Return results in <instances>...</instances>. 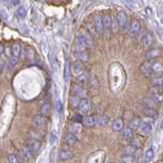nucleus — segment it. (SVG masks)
<instances>
[{"mask_svg":"<svg viewBox=\"0 0 163 163\" xmlns=\"http://www.w3.org/2000/svg\"><path fill=\"white\" fill-rule=\"evenodd\" d=\"M55 108H56V111L58 114H61L63 112V104L60 100H57L56 104H55Z\"/></svg>","mask_w":163,"mask_h":163,"instance_id":"obj_41","label":"nucleus"},{"mask_svg":"<svg viewBox=\"0 0 163 163\" xmlns=\"http://www.w3.org/2000/svg\"><path fill=\"white\" fill-rule=\"evenodd\" d=\"M26 14H27V12H26L25 7L19 6L16 9V16H19V17H20V19H24V17H26Z\"/></svg>","mask_w":163,"mask_h":163,"instance_id":"obj_38","label":"nucleus"},{"mask_svg":"<svg viewBox=\"0 0 163 163\" xmlns=\"http://www.w3.org/2000/svg\"><path fill=\"white\" fill-rule=\"evenodd\" d=\"M126 3L132 9H137L138 8V2L136 0H126Z\"/></svg>","mask_w":163,"mask_h":163,"instance_id":"obj_39","label":"nucleus"},{"mask_svg":"<svg viewBox=\"0 0 163 163\" xmlns=\"http://www.w3.org/2000/svg\"><path fill=\"white\" fill-rule=\"evenodd\" d=\"M58 139V133L57 130H53L52 132L50 133V137H49V143L50 145H54V143L56 142V140Z\"/></svg>","mask_w":163,"mask_h":163,"instance_id":"obj_32","label":"nucleus"},{"mask_svg":"<svg viewBox=\"0 0 163 163\" xmlns=\"http://www.w3.org/2000/svg\"><path fill=\"white\" fill-rule=\"evenodd\" d=\"M144 104L146 105V107H149V108H154V106H155L157 103L153 100L152 98H145L144 99Z\"/></svg>","mask_w":163,"mask_h":163,"instance_id":"obj_35","label":"nucleus"},{"mask_svg":"<svg viewBox=\"0 0 163 163\" xmlns=\"http://www.w3.org/2000/svg\"><path fill=\"white\" fill-rule=\"evenodd\" d=\"M78 103H80V99H78V96H75V97H71V107H78Z\"/></svg>","mask_w":163,"mask_h":163,"instance_id":"obj_42","label":"nucleus"},{"mask_svg":"<svg viewBox=\"0 0 163 163\" xmlns=\"http://www.w3.org/2000/svg\"><path fill=\"white\" fill-rule=\"evenodd\" d=\"M96 124L99 127H107L109 124V117L107 115H100L96 118Z\"/></svg>","mask_w":163,"mask_h":163,"instance_id":"obj_15","label":"nucleus"},{"mask_svg":"<svg viewBox=\"0 0 163 163\" xmlns=\"http://www.w3.org/2000/svg\"><path fill=\"white\" fill-rule=\"evenodd\" d=\"M16 61H17L16 58L11 57L10 59H9V61H8V66H10V68H13V66L16 64Z\"/></svg>","mask_w":163,"mask_h":163,"instance_id":"obj_45","label":"nucleus"},{"mask_svg":"<svg viewBox=\"0 0 163 163\" xmlns=\"http://www.w3.org/2000/svg\"><path fill=\"white\" fill-rule=\"evenodd\" d=\"M11 3H12L13 5H19V0H11Z\"/></svg>","mask_w":163,"mask_h":163,"instance_id":"obj_46","label":"nucleus"},{"mask_svg":"<svg viewBox=\"0 0 163 163\" xmlns=\"http://www.w3.org/2000/svg\"><path fill=\"white\" fill-rule=\"evenodd\" d=\"M65 143L68 145V146H75L78 143V138L75 134L69 133L65 136Z\"/></svg>","mask_w":163,"mask_h":163,"instance_id":"obj_16","label":"nucleus"},{"mask_svg":"<svg viewBox=\"0 0 163 163\" xmlns=\"http://www.w3.org/2000/svg\"><path fill=\"white\" fill-rule=\"evenodd\" d=\"M78 108L82 114H89L92 110V103L87 98H83L82 100H80Z\"/></svg>","mask_w":163,"mask_h":163,"instance_id":"obj_4","label":"nucleus"},{"mask_svg":"<svg viewBox=\"0 0 163 163\" xmlns=\"http://www.w3.org/2000/svg\"><path fill=\"white\" fill-rule=\"evenodd\" d=\"M49 62H50V66L52 68V69L54 71H57L58 68H59V64H58L57 57L54 52H50L49 53Z\"/></svg>","mask_w":163,"mask_h":163,"instance_id":"obj_13","label":"nucleus"},{"mask_svg":"<svg viewBox=\"0 0 163 163\" xmlns=\"http://www.w3.org/2000/svg\"><path fill=\"white\" fill-rule=\"evenodd\" d=\"M78 82L82 84H85L89 81V75L87 74L86 71H84L83 74H81L80 75H78Z\"/></svg>","mask_w":163,"mask_h":163,"instance_id":"obj_36","label":"nucleus"},{"mask_svg":"<svg viewBox=\"0 0 163 163\" xmlns=\"http://www.w3.org/2000/svg\"><path fill=\"white\" fill-rule=\"evenodd\" d=\"M82 122L85 127H94L96 126V117H94V116H85L82 119Z\"/></svg>","mask_w":163,"mask_h":163,"instance_id":"obj_19","label":"nucleus"},{"mask_svg":"<svg viewBox=\"0 0 163 163\" xmlns=\"http://www.w3.org/2000/svg\"><path fill=\"white\" fill-rule=\"evenodd\" d=\"M71 71L75 75H80L81 74H83V72L85 71V66L83 65L82 61H77V62H75L74 64H72Z\"/></svg>","mask_w":163,"mask_h":163,"instance_id":"obj_11","label":"nucleus"},{"mask_svg":"<svg viewBox=\"0 0 163 163\" xmlns=\"http://www.w3.org/2000/svg\"><path fill=\"white\" fill-rule=\"evenodd\" d=\"M144 113L146 114V116H150V117H155L157 116V112L154 108H149V107H146L144 110Z\"/></svg>","mask_w":163,"mask_h":163,"instance_id":"obj_33","label":"nucleus"},{"mask_svg":"<svg viewBox=\"0 0 163 163\" xmlns=\"http://www.w3.org/2000/svg\"><path fill=\"white\" fill-rule=\"evenodd\" d=\"M105 159V152L104 151H96L88 157L87 163H103Z\"/></svg>","mask_w":163,"mask_h":163,"instance_id":"obj_3","label":"nucleus"},{"mask_svg":"<svg viewBox=\"0 0 163 163\" xmlns=\"http://www.w3.org/2000/svg\"><path fill=\"white\" fill-rule=\"evenodd\" d=\"M71 78V65H69V62L66 61L65 66H64V82L68 83Z\"/></svg>","mask_w":163,"mask_h":163,"instance_id":"obj_31","label":"nucleus"},{"mask_svg":"<svg viewBox=\"0 0 163 163\" xmlns=\"http://www.w3.org/2000/svg\"><path fill=\"white\" fill-rule=\"evenodd\" d=\"M102 24H103L104 29H110L112 26V19L111 16H108V14H105V16H102Z\"/></svg>","mask_w":163,"mask_h":163,"instance_id":"obj_25","label":"nucleus"},{"mask_svg":"<svg viewBox=\"0 0 163 163\" xmlns=\"http://www.w3.org/2000/svg\"><path fill=\"white\" fill-rule=\"evenodd\" d=\"M152 69H153V75H161L163 71L162 64L160 62H152Z\"/></svg>","mask_w":163,"mask_h":163,"instance_id":"obj_28","label":"nucleus"},{"mask_svg":"<svg viewBox=\"0 0 163 163\" xmlns=\"http://www.w3.org/2000/svg\"><path fill=\"white\" fill-rule=\"evenodd\" d=\"M82 119H83V117H82L81 114H75L74 116H72V120H74L75 122H78V123L82 122Z\"/></svg>","mask_w":163,"mask_h":163,"instance_id":"obj_44","label":"nucleus"},{"mask_svg":"<svg viewBox=\"0 0 163 163\" xmlns=\"http://www.w3.org/2000/svg\"><path fill=\"white\" fill-rule=\"evenodd\" d=\"M140 69H141V72L145 77H151L153 75L152 62H150V61H146L145 63H143Z\"/></svg>","mask_w":163,"mask_h":163,"instance_id":"obj_5","label":"nucleus"},{"mask_svg":"<svg viewBox=\"0 0 163 163\" xmlns=\"http://www.w3.org/2000/svg\"><path fill=\"white\" fill-rule=\"evenodd\" d=\"M162 51L160 48H152V49H148V51L145 53V57L147 58L148 60H151V59H154V58L156 57H159L160 55H161Z\"/></svg>","mask_w":163,"mask_h":163,"instance_id":"obj_6","label":"nucleus"},{"mask_svg":"<svg viewBox=\"0 0 163 163\" xmlns=\"http://www.w3.org/2000/svg\"><path fill=\"white\" fill-rule=\"evenodd\" d=\"M63 1H64V0H63Z\"/></svg>","mask_w":163,"mask_h":163,"instance_id":"obj_48","label":"nucleus"},{"mask_svg":"<svg viewBox=\"0 0 163 163\" xmlns=\"http://www.w3.org/2000/svg\"><path fill=\"white\" fill-rule=\"evenodd\" d=\"M122 136H123V139L126 140V141H127V142L132 141L133 138H134V130H132V129H130V127L124 129V130H123V134H122Z\"/></svg>","mask_w":163,"mask_h":163,"instance_id":"obj_26","label":"nucleus"},{"mask_svg":"<svg viewBox=\"0 0 163 163\" xmlns=\"http://www.w3.org/2000/svg\"><path fill=\"white\" fill-rule=\"evenodd\" d=\"M3 50H4L3 45H2V44H0V55H1L2 53H3Z\"/></svg>","mask_w":163,"mask_h":163,"instance_id":"obj_47","label":"nucleus"},{"mask_svg":"<svg viewBox=\"0 0 163 163\" xmlns=\"http://www.w3.org/2000/svg\"><path fill=\"white\" fill-rule=\"evenodd\" d=\"M136 151H137V147L135 145H132V146L126 147V149H124V154H126V155H134V154L136 153Z\"/></svg>","mask_w":163,"mask_h":163,"instance_id":"obj_34","label":"nucleus"},{"mask_svg":"<svg viewBox=\"0 0 163 163\" xmlns=\"http://www.w3.org/2000/svg\"><path fill=\"white\" fill-rule=\"evenodd\" d=\"M69 130H71L72 134H75L77 132H80V130H81V126L78 123V122H75V123L71 124V127H69Z\"/></svg>","mask_w":163,"mask_h":163,"instance_id":"obj_40","label":"nucleus"},{"mask_svg":"<svg viewBox=\"0 0 163 163\" xmlns=\"http://www.w3.org/2000/svg\"><path fill=\"white\" fill-rule=\"evenodd\" d=\"M75 56H77V58L80 61H82V62H86L87 60L89 59V53L87 50H83V51H77L75 52Z\"/></svg>","mask_w":163,"mask_h":163,"instance_id":"obj_20","label":"nucleus"},{"mask_svg":"<svg viewBox=\"0 0 163 163\" xmlns=\"http://www.w3.org/2000/svg\"><path fill=\"white\" fill-rule=\"evenodd\" d=\"M140 124H141V119H140L139 117L133 118L132 120L130 121V127L132 130H138Z\"/></svg>","mask_w":163,"mask_h":163,"instance_id":"obj_30","label":"nucleus"},{"mask_svg":"<svg viewBox=\"0 0 163 163\" xmlns=\"http://www.w3.org/2000/svg\"><path fill=\"white\" fill-rule=\"evenodd\" d=\"M116 23H117L118 27L121 29L122 31L127 32V30L129 29V17H127V14L124 12V11H120L117 16H116Z\"/></svg>","mask_w":163,"mask_h":163,"instance_id":"obj_1","label":"nucleus"},{"mask_svg":"<svg viewBox=\"0 0 163 163\" xmlns=\"http://www.w3.org/2000/svg\"><path fill=\"white\" fill-rule=\"evenodd\" d=\"M87 48H88V44H87V41H86L85 36H84V33L78 34V35H77V39H75V52L87 50Z\"/></svg>","mask_w":163,"mask_h":163,"instance_id":"obj_2","label":"nucleus"},{"mask_svg":"<svg viewBox=\"0 0 163 163\" xmlns=\"http://www.w3.org/2000/svg\"><path fill=\"white\" fill-rule=\"evenodd\" d=\"M11 51H12V57L17 59V58L20 56V53H22V47H20V45L19 43H16V44L12 46Z\"/></svg>","mask_w":163,"mask_h":163,"instance_id":"obj_27","label":"nucleus"},{"mask_svg":"<svg viewBox=\"0 0 163 163\" xmlns=\"http://www.w3.org/2000/svg\"><path fill=\"white\" fill-rule=\"evenodd\" d=\"M32 152L30 150H29V148H23V149H20L19 151V159H23L24 161H28V160H30L32 158Z\"/></svg>","mask_w":163,"mask_h":163,"instance_id":"obj_14","label":"nucleus"},{"mask_svg":"<svg viewBox=\"0 0 163 163\" xmlns=\"http://www.w3.org/2000/svg\"><path fill=\"white\" fill-rule=\"evenodd\" d=\"M151 85L153 87H162L163 85V78L161 77V75H159L158 77L156 75V78H154L152 81H151Z\"/></svg>","mask_w":163,"mask_h":163,"instance_id":"obj_29","label":"nucleus"},{"mask_svg":"<svg viewBox=\"0 0 163 163\" xmlns=\"http://www.w3.org/2000/svg\"><path fill=\"white\" fill-rule=\"evenodd\" d=\"M33 123H34V126H36L38 127L46 126V123H47V119H46V116L45 115H42V114L35 115L34 117H33Z\"/></svg>","mask_w":163,"mask_h":163,"instance_id":"obj_8","label":"nucleus"},{"mask_svg":"<svg viewBox=\"0 0 163 163\" xmlns=\"http://www.w3.org/2000/svg\"><path fill=\"white\" fill-rule=\"evenodd\" d=\"M74 157V153L69 150L66 149H62L59 151V158L61 160H69Z\"/></svg>","mask_w":163,"mask_h":163,"instance_id":"obj_18","label":"nucleus"},{"mask_svg":"<svg viewBox=\"0 0 163 163\" xmlns=\"http://www.w3.org/2000/svg\"><path fill=\"white\" fill-rule=\"evenodd\" d=\"M40 111H41V114L42 115H48L49 112H50V104H49L48 101H43L41 103V106H40Z\"/></svg>","mask_w":163,"mask_h":163,"instance_id":"obj_21","label":"nucleus"},{"mask_svg":"<svg viewBox=\"0 0 163 163\" xmlns=\"http://www.w3.org/2000/svg\"><path fill=\"white\" fill-rule=\"evenodd\" d=\"M139 129L141 130V133L144 134V135H148V134L152 132V126H151L150 122H143V123L140 124Z\"/></svg>","mask_w":163,"mask_h":163,"instance_id":"obj_17","label":"nucleus"},{"mask_svg":"<svg viewBox=\"0 0 163 163\" xmlns=\"http://www.w3.org/2000/svg\"><path fill=\"white\" fill-rule=\"evenodd\" d=\"M154 155H155V152H154V149L153 147L149 148L146 152H145V155H144V162L145 163H149L152 161V159L154 158Z\"/></svg>","mask_w":163,"mask_h":163,"instance_id":"obj_22","label":"nucleus"},{"mask_svg":"<svg viewBox=\"0 0 163 163\" xmlns=\"http://www.w3.org/2000/svg\"><path fill=\"white\" fill-rule=\"evenodd\" d=\"M112 129H113V130H116V132L121 130L123 129V120H122L121 118H116L115 120H113Z\"/></svg>","mask_w":163,"mask_h":163,"instance_id":"obj_24","label":"nucleus"},{"mask_svg":"<svg viewBox=\"0 0 163 163\" xmlns=\"http://www.w3.org/2000/svg\"><path fill=\"white\" fill-rule=\"evenodd\" d=\"M124 163H134L135 162V159H134V155H126L122 158Z\"/></svg>","mask_w":163,"mask_h":163,"instance_id":"obj_43","label":"nucleus"},{"mask_svg":"<svg viewBox=\"0 0 163 163\" xmlns=\"http://www.w3.org/2000/svg\"><path fill=\"white\" fill-rule=\"evenodd\" d=\"M41 149V142L38 141V140H32L30 142V145H29V150L31 151L32 154H36L40 151Z\"/></svg>","mask_w":163,"mask_h":163,"instance_id":"obj_12","label":"nucleus"},{"mask_svg":"<svg viewBox=\"0 0 163 163\" xmlns=\"http://www.w3.org/2000/svg\"><path fill=\"white\" fill-rule=\"evenodd\" d=\"M141 31V24L138 20H134L130 27V35L132 37H136Z\"/></svg>","mask_w":163,"mask_h":163,"instance_id":"obj_9","label":"nucleus"},{"mask_svg":"<svg viewBox=\"0 0 163 163\" xmlns=\"http://www.w3.org/2000/svg\"><path fill=\"white\" fill-rule=\"evenodd\" d=\"M7 160H8V163H22V162H20V159L19 158V157L16 156V155H13V154H10V155H8Z\"/></svg>","mask_w":163,"mask_h":163,"instance_id":"obj_37","label":"nucleus"},{"mask_svg":"<svg viewBox=\"0 0 163 163\" xmlns=\"http://www.w3.org/2000/svg\"><path fill=\"white\" fill-rule=\"evenodd\" d=\"M74 92H75V96H78V98H86V96H87V92L84 90L82 87L80 86H77V85H75L74 86Z\"/></svg>","mask_w":163,"mask_h":163,"instance_id":"obj_23","label":"nucleus"},{"mask_svg":"<svg viewBox=\"0 0 163 163\" xmlns=\"http://www.w3.org/2000/svg\"><path fill=\"white\" fill-rule=\"evenodd\" d=\"M142 43H143V46H144L145 48L149 49L154 43V38L152 36V34L151 33L144 34V36L142 37Z\"/></svg>","mask_w":163,"mask_h":163,"instance_id":"obj_7","label":"nucleus"},{"mask_svg":"<svg viewBox=\"0 0 163 163\" xmlns=\"http://www.w3.org/2000/svg\"><path fill=\"white\" fill-rule=\"evenodd\" d=\"M94 26H95V31L97 32L98 34H102L103 33L104 27L103 24H102V16L97 14L94 19Z\"/></svg>","mask_w":163,"mask_h":163,"instance_id":"obj_10","label":"nucleus"}]
</instances>
